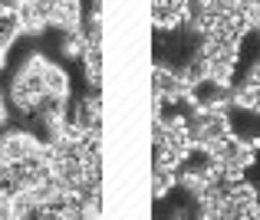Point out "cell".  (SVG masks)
<instances>
[{"label": "cell", "instance_id": "cell-5", "mask_svg": "<svg viewBox=\"0 0 260 220\" xmlns=\"http://www.w3.org/2000/svg\"><path fill=\"white\" fill-rule=\"evenodd\" d=\"M20 33H23V26H20L17 10H4V13H0V50H7Z\"/></svg>", "mask_w": 260, "mask_h": 220}, {"label": "cell", "instance_id": "cell-3", "mask_svg": "<svg viewBox=\"0 0 260 220\" xmlns=\"http://www.w3.org/2000/svg\"><path fill=\"white\" fill-rule=\"evenodd\" d=\"M70 122L79 125L83 132H102V102L99 95H86L70 108Z\"/></svg>", "mask_w": 260, "mask_h": 220}, {"label": "cell", "instance_id": "cell-6", "mask_svg": "<svg viewBox=\"0 0 260 220\" xmlns=\"http://www.w3.org/2000/svg\"><path fill=\"white\" fill-rule=\"evenodd\" d=\"M175 184H178V171H172V168H152V197H155V201L165 197Z\"/></svg>", "mask_w": 260, "mask_h": 220}, {"label": "cell", "instance_id": "cell-7", "mask_svg": "<svg viewBox=\"0 0 260 220\" xmlns=\"http://www.w3.org/2000/svg\"><path fill=\"white\" fill-rule=\"evenodd\" d=\"M244 82H250V86H260V59L250 66V72H247V79H244Z\"/></svg>", "mask_w": 260, "mask_h": 220}, {"label": "cell", "instance_id": "cell-8", "mask_svg": "<svg viewBox=\"0 0 260 220\" xmlns=\"http://www.w3.org/2000/svg\"><path fill=\"white\" fill-rule=\"evenodd\" d=\"M247 220H260V201L254 204V207H250V217H247Z\"/></svg>", "mask_w": 260, "mask_h": 220}, {"label": "cell", "instance_id": "cell-4", "mask_svg": "<svg viewBox=\"0 0 260 220\" xmlns=\"http://www.w3.org/2000/svg\"><path fill=\"white\" fill-rule=\"evenodd\" d=\"M43 82H46V92L66 95V99H70V76H66L63 66H56V63H50V59H46V66H43Z\"/></svg>", "mask_w": 260, "mask_h": 220}, {"label": "cell", "instance_id": "cell-2", "mask_svg": "<svg viewBox=\"0 0 260 220\" xmlns=\"http://www.w3.org/2000/svg\"><path fill=\"white\" fill-rule=\"evenodd\" d=\"M191 92L188 79H184V72H175V69H165V66H155L152 69V95L155 99H161L168 105V102H184Z\"/></svg>", "mask_w": 260, "mask_h": 220}, {"label": "cell", "instance_id": "cell-1", "mask_svg": "<svg viewBox=\"0 0 260 220\" xmlns=\"http://www.w3.org/2000/svg\"><path fill=\"white\" fill-rule=\"evenodd\" d=\"M43 66H46V56L43 53H30L26 56V63L17 69L10 82V99L13 105L20 108V112H30L37 108V102L46 95V82H43Z\"/></svg>", "mask_w": 260, "mask_h": 220}]
</instances>
